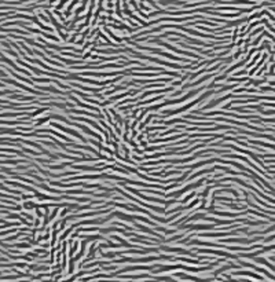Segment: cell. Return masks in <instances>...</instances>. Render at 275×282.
Masks as SVG:
<instances>
[{
	"instance_id": "cell-1",
	"label": "cell",
	"mask_w": 275,
	"mask_h": 282,
	"mask_svg": "<svg viewBox=\"0 0 275 282\" xmlns=\"http://www.w3.org/2000/svg\"><path fill=\"white\" fill-rule=\"evenodd\" d=\"M23 206H25V208H26V209H32V208H33V206H34V205H33V204H32V202H26V204H23Z\"/></svg>"
}]
</instances>
